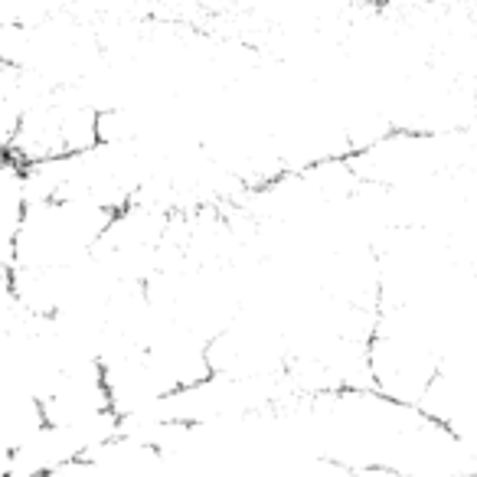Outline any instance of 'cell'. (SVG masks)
<instances>
[{"mask_svg":"<svg viewBox=\"0 0 477 477\" xmlns=\"http://www.w3.org/2000/svg\"><path fill=\"white\" fill-rule=\"evenodd\" d=\"M102 144V108H95L79 86H56L33 102L20 118L17 134L4 144V157L36 163L76 157Z\"/></svg>","mask_w":477,"mask_h":477,"instance_id":"cell-1","label":"cell"}]
</instances>
